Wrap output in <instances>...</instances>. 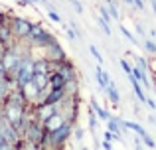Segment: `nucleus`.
Listing matches in <instances>:
<instances>
[{"mask_svg": "<svg viewBox=\"0 0 156 150\" xmlns=\"http://www.w3.org/2000/svg\"><path fill=\"white\" fill-rule=\"evenodd\" d=\"M34 77V59H32V55H26V58L22 59V63H20L18 71H16L14 75V87H20V85L28 83V81Z\"/></svg>", "mask_w": 156, "mask_h": 150, "instance_id": "nucleus-1", "label": "nucleus"}, {"mask_svg": "<svg viewBox=\"0 0 156 150\" xmlns=\"http://www.w3.org/2000/svg\"><path fill=\"white\" fill-rule=\"evenodd\" d=\"M57 113L63 117L67 123L77 120V97H65L57 103Z\"/></svg>", "mask_w": 156, "mask_h": 150, "instance_id": "nucleus-2", "label": "nucleus"}, {"mask_svg": "<svg viewBox=\"0 0 156 150\" xmlns=\"http://www.w3.org/2000/svg\"><path fill=\"white\" fill-rule=\"evenodd\" d=\"M36 50L40 51L38 58H46V59H50V61H59V59L67 58L65 51H63V47H61V44L57 42V40H55V42H51V44H48V46H44V47H36Z\"/></svg>", "mask_w": 156, "mask_h": 150, "instance_id": "nucleus-3", "label": "nucleus"}, {"mask_svg": "<svg viewBox=\"0 0 156 150\" xmlns=\"http://www.w3.org/2000/svg\"><path fill=\"white\" fill-rule=\"evenodd\" d=\"M10 28H12V34L18 40H22V38L28 36V32H30V28H32V22L26 20V18H22V16H10Z\"/></svg>", "mask_w": 156, "mask_h": 150, "instance_id": "nucleus-4", "label": "nucleus"}, {"mask_svg": "<svg viewBox=\"0 0 156 150\" xmlns=\"http://www.w3.org/2000/svg\"><path fill=\"white\" fill-rule=\"evenodd\" d=\"M53 113H57V103H40V105H34V107H32V115H34L40 123L48 120Z\"/></svg>", "mask_w": 156, "mask_h": 150, "instance_id": "nucleus-5", "label": "nucleus"}, {"mask_svg": "<svg viewBox=\"0 0 156 150\" xmlns=\"http://www.w3.org/2000/svg\"><path fill=\"white\" fill-rule=\"evenodd\" d=\"M20 91H22V95H24V99H26V103H28V105H32V107H34V105L38 103L40 89H38V85H36L32 79L28 81V83L20 85Z\"/></svg>", "mask_w": 156, "mask_h": 150, "instance_id": "nucleus-6", "label": "nucleus"}, {"mask_svg": "<svg viewBox=\"0 0 156 150\" xmlns=\"http://www.w3.org/2000/svg\"><path fill=\"white\" fill-rule=\"evenodd\" d=\"M55 40H57V38L51 34V32H48V28H46V30H44L42 34H40V36H36L34 40H30L28 44H30V47H44V46H48V44L55 42Z\"/></svg>", "mask_w": 156, "mask_h": 150, "instance_id": "nucleus-7", "label": "nucleus"}, {"mask_svg": "<svg viewBox=\"0 0 156 150\" xmlns=\"http://www.w3.org/2000/svg\"><path fill=\"white\" fill-rule=\"evenodd\" d=\"M63 123H65L63 117H61L59 113H53L48 120H44V128H46V131H57V128H59Z\"/></svg>", "mask_w": 156, "mask_h": 150, "instance_id": "nucleus-8", "label": "nucleus"}, {"mask_svg": "<svg viewBox=\"0 0 156 150\" xmlns=\"http://www.w3.org/2000/svg\"><path fill=\"white\" fill-rule=\"evenodd\" d=\"M103 91H105V95L109 97V101H111V103H115V105H117L119 101H121V93H119L117 85H115L113 81H109V83H107V87L103 89Z\"/></svg>", "mask_w": 156, "mask_h": 150, "instance_id": "nucleus-9", "label": "nucleus"}, {"mask_svg": "<svg viewBox=\"0 0 156 150\" xmlns=\"http://www.w3.org/2000/svg\"><path fill=\"white\" fill-rule=\"evenodd\" d=\"M34 59V58H32ZM34 73H50V59L36 58L34 59Z\"/></svg>", "mask_w": 156, "mask_h": 150, "instance_id": "nucleus-10", "label": "nucleus"}, {"mask_svg": "<svg viewBox=\"0 0 156 150\" xmlns=\"http://www.w3.org/2000/svg\"><path fill=\"white\" fill-rule=\"evenodd\" d=\"M63 89H65V95L67 97H77V93H79V81H77V77L65 81Z\"/></svg>", "mask_w": 156, "mask_h": 150, "instance_id": "nucleus-11", "label": "nucleus"}, {"mask_svg": "<svg viewBox=\"0 0 156 150\" xmlns=\"http://www.w3.org/2000/svg\"><path fill=\"white\" fill-rule=\"evenodd\" d=\"M12 87H14V85H12V81L8 79V77H0V103L10 95Z\"/></svg>", "mask_w": 156, "mask_h": 150, "instance_id": "nucleus-12", "label": "nucleus"}, {"mask_svg": "<svg viewBox=\"0 0 156 150\" xmlns=\"http://www.w3.org/2000/svg\"><path fill=\"white\" fill-rule=\"evenodd\" d=\"M130 75H133L134 79H138V81H140V83L144 85L146 89H150V87H152V85H150V81H148V77H146V71H144V69H140L138 65H136V67H133Z\"/></svg>", "mask_w": 156, "mask_h": 150, "instance_id": "nucleus-13", "label": "nucleus"}, {"mask_svg": "<svg viewBox=\"0 0 156 150\" xmlns=\"http://www.w3.org/2000/svg\"><path fill=\"white\" fill-rule=\"evenodd\" d=\"M65 89L63 87H57V89H51L50 91V95H48V99H46V103H59L61 99H65Z\"/></svg>", "mask_w": 156, "mask_h": 150, "instance_id": "nucleus-14", "label": "nucleus"}, {"mask_svg": "<svg viewBox=\"0 0 156 150\" xmlns=\"http://www.w3.org/2000/svg\"><path fill=\"white\" fill-rule=\"evenodd\" d=\"M91 109H93V111H95L97 119H101V120H109L111 117H113V115H111V113H107V111H105L103 107H101L99 103H97L95 99H91Z\"/></svg>", "mask_w": 156, "mask_h": 150, "instance_id": "nucleus-15", "label": "nucleus"}, {"mask_svg": "<svg viewBox=\"0 0 156 150\" xmlns=\"http://www.w3.org/2000/svg\"><path fill=\"white\" fill-rule=\"evenodd\" d=\"M107 128H109V131L117 136V140L121 138V120H119L117 117H111V119L107 120Z\"/></svg>", "mask_w": 156, "mask_h": 150, "instance_id": "nucleus-16", "label": "nucleus"}, {"mask_svg": "<svg viewBox=\"0 0 156 150\" xmlns=\"http://www.w3.org/2000/svg\"><path fill=\"white\" fill-rule=\"evenodd\" d=\"M65 81H67V79H65V77L61 75V73H57V71H51V73H50V85H51L53 89L63 87V85H65Z\"/></svg>", "mask_w": 156, "mask_h": 150, "instance_id": "nucleus-17", "label": "nucleus"}, {"mask_svg": "<svg viewBox=\"0 0 156 150\" xmlns=\"http://www.w3.org/2000/svg\"><path fill=\"white\" fill-rule=\"evenodd\" d=\"M32 81L38 85V89H44L48 83H50V73H34Z\"/></svg>", "mask_w": 156, "mask_h": 150, "instance_id": "nucleus-18", "label": "nucleus"}, {"mask_svg": "<svg viewBox=\"0 0 156 150\" xmlns=\"http://www.w3.org/2000/svg\"><path fill=\"white\" fill-rule=\"evenodd\" d=\"M95 75H97V81H99V85L105 89V87H107V83L111 81V75H109V73H105L101 67H97V69H95Z\"/></svg>", "mask_w": 156, "mask_h": 150, "instance_id": "nucleus-19", "label": "nucleus"}, {"mask_svg": "<svg viewBox=\"0 0 156 150\" xmlns=\"http://www.w3.org/2000/svg\"><path fill=\"white\" fill-rule=\"evenodd\" d=\"M107 8H109L111 18H115V20L121 18V14H119V8H117V4H115V2H109V4H107Z\"/></svg>", "mask_w": 156, "mask_h": 150, "instance_id": "nucleus-20", "label": "nucleus"}, {"mask_svg": "<svg viewBox=\"0 0 156 150\" xmlns=\"http://www.w3.org/2000/svg\"><path fill=\"white\" fill-rule=\"evenodd\" d=\"M89 51H91V55H93V58L97 59V63H99V65H103L105 61H103V55L99 54V50H97L95 46H89Z\"/></svg>", "mask_w": 156, "mask_h": 150, "instance_id": "nucleus-21", "label": "nucleus"}, {"mask_svg": "<svg viewBox=\"0 0 156 150\" xmlns=\"http://www.w3.org/2000/svg\"><path fill=\"white\" fill-rule=\"evenodd\" d=\"M87 117H89V127L95 131V128H97V115H95V111H93V109H89Z\"/></svg>", "mask_w": 156, "mask_h": 150, "instance_id": "nucleus-22", "label": "nucleus"}, {"mask_svg": "<svg viewBox=\"0 0 156 150\" xmlns=\"http://www.w3.org/2000/svg\"><path fill=\"white\" fill-rule=\"evenodd\" d=\"M65 34H67V38H69V40H79V32L73 30L71 26H65Z\"/></svg>", "mask_w": 156, "mask_h": 150, "instance_id": "nucleus-23", "label": "nucleus"}, {"mask_svg": "<svg viewBox=\"0 0 156 150\" xmlns=\"http://www.w3.org/2000/svg\"><path fill=\"white\" fill-rule=\"evenodd\" d=\"M142 140H144V146H148V148H156V140L148 134V132H146V134L142 136Z\"/></svg>", "mask_w": 156, "mask_h": 150, "instance_id": "nucleus-24", "label": "nucleus"}, {"mask_svg": "<svg viewBox=\"0 0 156 150\" xmlns=\"http://www.w3.org/2000/svg\"><path fill=\"white\" fill-rule=\"evenodd\" d=\"M48 16H50V20H51V22H55V24H63V20H61V16L57 14V12L53 10V8H51L50 12H48Z\"/></svg>", "mask_w": 156, "mask_h": 150, "instance_id": "nucleus-25", "label": "nucleus"}, {"mask_svg": "<svg viewBox=\"0 0 156 150\" xmlns=\"http://www.w3.org/2000/svg\"><path fill=\"white\" fill-rule=\"evenodd\" d=\"M144 47H146V51H148V54H156V42H152V40L146 38L144 40Z\"/></svg>", "mask_w": 156, "mask_h": 150, "instance_id": "nucleus-26", "label": "nucleus"}, {"mask_svg": "<svg viewBox=\"0 0 156 150\" xmlns=\"http://www.w3.org/2000/svg\"><path fill=\"white\" fill-rule=\"evenodd\" d=\"M99 14H101V18H103L107 24L111 22V14H109V8H105V6H99Z\"/></svg>", "mask_w": 156, "mask_h": 150, "instance_id": "nucleus-27", "label": "nucleus"}, {"mask_svg": "<svg viewBox=\"0 0 156 150\" xmlns=\"http://www.w3.org/2000/svg\"><path fill=\"white\" fill-rule=\"evenodd\" d=\"M121 34H122V36H125V38H126V40H130V42H133V44H136V38H134V36H133V34H130V32H129V30H126V28H125V26H121Z\"/></svg>", "mask_w": 156, "mask_h": 150, "instance_id": "nucleus-28", "label": "nucleus"}, {"mask_svg": "<svg viewBox=\"0 0 156 150\" xmlns=\"http://www.w3.org/2000/svg\"><path fill=\"white\" fill-rule=\"evenodd\" d=\"M97 22H99V26H101V30H103V32H105V34H107V36H111V26H109V24H107V22H105V20H103V18H99V20H97Z\"/></svg>", "mask_w": 156, "mask_h": 150, "instance_id": "nucleus-29", "label": "nucleus"}, {"mask_svg": "<svg viewBox=\"0 0 156 150\" xmlns=\"http://www.w3.org/2000/svg\"><path fill=\"white\" fill-rule=\"evenodd\" d=\"M69 4H71V6L75 8V10L79 12V14H83V6H81V2H79V0H69Z\"/></svg>", "mask_w": 156, "mask_h": 150, "instance_id": "nucleus-30", "label": "nucleus"}, {"mask_svg": "<svg viewBox=\"0 0 156 150\" xmlns=\"http://www.w3.org/2000/svg\"><path fill=\"white\" fill-rule=\"evenodd\" d=\"M121 67H122V71H125V73H126V75H130V71H133V67H130V65H129V63H126V61H125V59H121Z\"/></svg>", "mask_w": 156, "mask_h": 150, "instance_id": "nucleus-31", "label": "nucleus"}, {"mask_svg": "<svg viewBox=\"0 0 156 150\" xmlns=\"http://www.w3.org/2000/svg\"><path fill=\"white\" fill-rule=\"evenodd\" d=\"M136 61H138V67H140V69L148 71V63H146V59H144V58H138Z\"/></svg>", "mask_w": 156, "mask_h": 150, "instance_id": "nucleus-32", "label": "nucleus"}, {"mask_svg": "<svg viewBox=\"0 0 156 150\" xmlns=\"http://www.w3.org/2000/svg\"><path fill=\"white\" fill-rule=\"evenodd\" d=\"M105 140H109V142H113V140H117V136H115L113 132H111L109 128H107V131H105Z\"/></svg>", "mask_w": 156, "mask_h": 150, "instance_id": "nucleus-33", "label": "nucleus"}, {"mask_svg": "<svg viewBox=\"0 0 156 150\" xmlns=\"http://www.w3.org/2000/svg\"><path fill=\"white\" fill-rule=\"evenodd\" d=\"M133 4L138 8V10H144V0H133Z\"/></svg>", "mask_w": 156, "mask_h": 150, "instance_id": "nucleus-34", "label": "nucleus"}, {"mask_svg": "<svg viewBox=\"0 0 156 150\" xmlns=\"http://www.w3.org/2000/svg\"><path fill=\"white\" fill-rule=\"evenodd\" d=\"M99 146H101V148H105V150H111V148H113V144H111L109 140H105V142H101Z\"/></svg>", "mask_w": 156, "mask_h": 150, "instance_id": "nucleus-35", "label": "nucleus"}, {"mask_svg": "<svg viewBox=\"0 0 156 150\" xmlns=\"http://www.w3.org/2000/svg\"><path fill=\"white\" fill-rule=\"evenodd\" d=\"M6 67H4V63H2V59H0V77H6Z\"/></svg>", "mask_w": 156, "mask_h": 150, "instance_id": "nucleus-36", "label": "nucleus"}, {"mask_svg": "<svg viewBox=\"0 0 156 150\" xmlns=\"http://www.w3.org/2000/svg\"><path fill=\"white\" fill-rule=\"evenodd\" d=\"M22 6H30V4H36V0H18Z\"/></svg>", "mask_w": 156, "mask_h": 150, "instance_id": "nucleus-37", "label": "nucleus"}, {"mask_svg": "<svg viewBox=\"0 0 156 150\" xmlns=\"http://www.w3.org/2000/svg\"><path fill=\"white\" fill-rule=\"evenodd\" d=\"M83 134H85V132L81 131V128H77V131H75V138H77V140H81V138H83Z\"/></svg>", "mask_w": 156, "mask_h": 150, "instance_id": "nucleus-38", "label": "nucleus"}, {"mask_svg": "<svg viewBox=\"0 0 156 150\" xmlns=\"http://www.w3.org/2000/svg\"><path fill=\"white\" fill-rule=\"evenodd\" d=\"M136 32H138L140 36H144V30H142V24H138V22H136Z\"/></svg>", "mask_w": 156, "mask_h": 150, "instance_id": "nucleus-39", "label": "nucleus"}, {"mask_svg": "<svg viewBox=\"0 0 156 150\" xmlns=\"http://www.w3.org/2000/svg\"><path fill=\"white\" fill-rule=\"evenodd\" d=\"M4 51H6V47L2 46V44H0V59H2V55H4Z\"/></svg>", "mask_w": 156, "mask_h": 150, "instance_id": "nucleus-40", "label": "nucleus"}, {"mask_svg": "<svg viewBox=\"0 0 156 150\" xmlns=\"http://www.w3.org/2000/svg\"><path fill=\"white\" fill-rule=\"evenodd\" d=\"M150 6H152V10H154V14H156V0H150Z\"/></svg>", "mask_w": 156, "mask_h": 150, "instance_id": "nucleus-41", "label": "nucleus"}, {"mask_svg": "<svg viewBox=\"0 0 156 150\" xmlns=\"http://www.w3.org/2000/svg\"><path fill=\"white\" fill-rule=\"evenodd\" d=\"M122 2H125V4H133V0H122Z\"/></svg>", "mask_w": 156, "mask_h": 150, "instance_id": "nucleus-42", "label": "nucleus"}, {"mask_svg": "<svg viewBox=\"0 0 156 150\" xmlns=\"http://www.w3.org/2000/svg\"><path fill=\"white\" fill-rule=\"evenodd\" d=\"M109 2H115V0H107V4H109Z\"/></svg>", "mask_w": 156, "mask_h": 150, "instance_id": "nucleus-43", "label": "nucleus"}, {"mask_svg": "<svg viewBox=\"0 0 156 150\" xmlns=\"http://www.w3.org/2000/svg\"><path fill=\"white\" fill-rule=\"evenodd\" d=\"M154 109H156V101H154Z\"/></svg>", "mask_w": 156, "mask_h": 150, "instance_id": "nucleus-44", "label": "nucleus"}, {"mask_svg": "<svg viewBox=\"0 0 156 150\" xmlns=\"http://www.w3.org/2000/svg\"><path fill=\"white\" fill-rule=\"evenodd\" d=\"M0 117H2V113H0Z\"/></svg>", "mask_w": 156, "mask_h": 150, "instance_id": "nucleus-45", "label": "nucleus"}, {"mask_svg": "<svg viewBox=\"0 0 156 150\" xmlns=\"http://www.w3.org/2000/svg\"><path fill=\"white\" fill-rule=\"evenodd\" d=\"M154 124H156V120H154Z\"/></svg>", "mask_w": 156, "mask_h": 150, "instance_id": "nucleus-46", "label": "nucleus"}]
</instances>
